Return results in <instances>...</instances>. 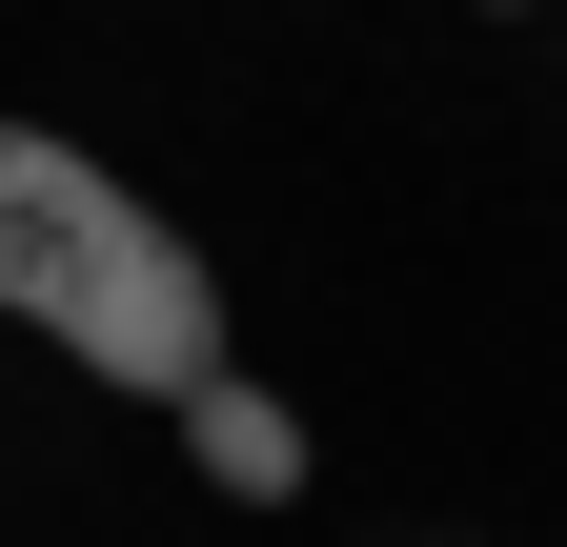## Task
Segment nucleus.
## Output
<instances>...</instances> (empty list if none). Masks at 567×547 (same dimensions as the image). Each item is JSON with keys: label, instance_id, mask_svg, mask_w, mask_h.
<instances>
[{"label": "nucleus", "instance_id": "f257e3e1", "mask_svg": "<svg viewBox=\"0 0 567 547\" xmlns=\"http://www.w3.org/2000/svg\"><path fill=\"white\" fill-rule=\"evenodd\" d=\"M0 324H41V345L82 365V385H122V405H183L203 365H224V264H203L122 163H82V203L41 224V264H21Z\"/></svg>", "mask_w": 567, "mask_h": 547}, {"label": "nucleus", "instance_id": "f03ea898", "mask_svg": "<svg viewBox=\"0 0 567 547\" xmlns=\"http://www.w3.org/2000/svg\"><path fill=\"white\" fill-rule=\"evenodd\" d=\"M183 466H203L224 507H305V405L244 385V365H203V385H183Z\"/></svg>", "mask_w": 567, "mask_h": 547}, {"label": "nucleus", "instance_id": "7ed1b4c3", "mask_svg": "<svg viewBox=\"0 0 567 547\" xmlns=\"http://www.w3.org/2000/svg\"><path fill=\"white\" fill-rule=\"evenodd\" d=\"M61 203H82V143L0 102V305H21V264H41V224H61Z\"/></svg>", "mask_w": 567, "mask_h": 547}, {"label": "nucleus", "instance_id": "20e7f679", "mask_svg": "<svg viewBox=\"0 0 567 547\" xmlns=\"http://www.w3.org/2000/svg\"><path fill=\"white\" fill-rule=\"evenodd\" d=\"M486 21H527V0H486Z\"/></svg>", "mask_w": 567, "mask_h": 547}]
</instances>
